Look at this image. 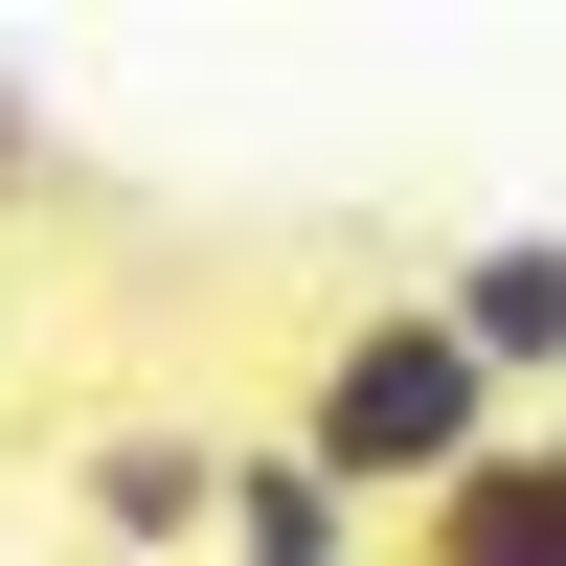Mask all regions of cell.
<instances>
[{
  "instance_id": "obj_1",
  "label": "cell",
  "mask_w": 566,
  "mask_h": 566,
  "mask_svg": "<svg viewBox=\"0 0 566 566\" xmlns=\"http://www.w3.org/2000/svg\"><path fill=\"white\" fill-rule=\"evenodd\" d=\"M295 453L363 499V522H386V499L431 522L453 476H499V453H522V386H499V363L453 340V295H363L340 340L295 363Z\"/></svg>"
},
{
  "instance_id": "obj_2",
  "label": "cell",
  "mask_w": 566,
  "mask_h": 566,
  "mask_svg": "<svg viewBox=\"0 0 566 566\" xmlns=\"http://www.w3.org/2000/svg\"><path fill=\"white\" fill-rule=\"evenodd\" d=\"M227 453H250V431H159V408H136V431L69 453V522L136 544V566H205V544H227Z\"/></svg>"
},
{
  "instance_id": "obj_3",
  "label": "cell",
  "mask_w": 566,
  "mask_h": 566,
  "mask_svg": "<svg viewBox=\"0 0 566 566\" xmlns=\"http://www.w3.org/2000/svg\"><path fill=\"white\" fill-rule=\"evenodd\" d=\"M431 295H453V340H476L499 386H544V408H566V227H476Z\"/></svg>"
},
{
  "instance_id": "obj_4",
  "label": "cell",
  "mask_w": 566,
  "mask_h": 566,
  "mask_svg": "<svg viewBox=\"0 0 566 566\" xmlns=\"http://www.w3.org/2000/svg\"><path fill=\"white\" fill-rule=\"evenodd\" d=\"M205 566H363V499L317 476L295 431H250V453H227V544H205Z\"/></svg>"
},
{
  "instance_id": "obj_5",
  "label": "cell",
  "mask_w": 566,
  "mask_h": 566,
  "mask_svg": "<svg viewBox=\"0 0 566 566\" xmlns=\"http://www.w3.org/2000/svg\"><path fill=\"white\" fill-rule=\"evenodd\" d=\"M408 566H566V453L522 431V453H499V476H453L431 522H408Z\"/></svg>"
},
{
  "instance_id": "obj_6",
  "label": "cell",
  "mask_w": 566,
  "mask_h": 566,
  "mask_svg": "<svg viewBox=\"0 0 566 566\" xmlns=\"http://www.w3.org/2000/svg\"><path fill=\"white\" fill-rule=\"evenodd\" d=\"M23 159H45V114H23V91H0V181H23Z\"/></svg>"
},
{
  "instance_id": "obj_7",
  "label": "cell",
  "mask_w": 566,
  "mask_h": 566,
  "mask_svg": "<svg viewBox=\"0 0 566 566\" xmlns=\"http://www.w3.org/2000/svg\"><path fill=\"white\" fill-rule=\"evenodd\" d=\"M544 453H566V408H544Z\"/></svg>"
}]
</instances>
